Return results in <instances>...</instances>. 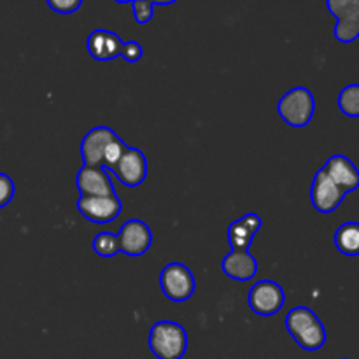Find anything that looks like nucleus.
<instances>
[{"label": "nucleus", "instance_id": "412c9836", "mask_svg": "<svg viewBox=\"0 0 359 359\" xmlns=\"http://www.w3.org/2000/svg\"><path fill=\"white\" fill-rule=\"evenodd\" d=\"M16 195V186L14 181L7 174L0 172V209L9 205Z\"/></svg>", "mask_w": 359, "mask_h": 359}, {"label": "nucleus", "instance_id": "b1692460", "mask_svg": "<svg viewBox=\"0 0 359 359\" xmlns=\"http://www.w3.org/2000/svg\"><path fill=\"white\" fill-rule=\"evenodd\" d=\"M149 4H153V6H172V4H175L177 0H147Z\"/></svg>", "mask_w": 359, "mask_h": 359}, {"label": "nucleus", "instance_id": "39448f33", "mask_svg": "<svg viewBox=\"0 0 359 359\" xmlns=\"http://www.w3.org/2000/svg\"><path fill=\"white\" fill-rule=\"evenodd\" d=\"M160 290L170 302L182 304L195 294L196 280L184 263H168L160 272Z\"/></svg>", "mask_w": 359, "mask_h": 359}, {"label": "nucleus", "instance_id": "5701e85b", "mask_svg": "<svg viewBox=\"0 0 359 359\" xmlns=\"http://www.w3.org/2000/svg\"><path fill=\"white\" fill-rule=\"evenodd\" d=\"M84 0H46L49 9L58 14H74L81 9Z\"/></svg>", "mask_w": 359, "mask_h": 359}, {"label": "nucleus", "instance_id": "6e6552de", "mask_svg": "<svg viewBox=\"0 0 359 359\" xmlns=\"http://www.w3.org/2000/svg\"><path fill=\"white\" fill-rule=\"evenodd\" d=\"M126 188H139L147 177V158L139 147L126 146L119 160L109 168Z\"/></svg>", "mask_w": 359, "mask_h": 359}, {"label": "nucleus", "instance_id": "9d476101", "mask_svg": "<svg viewBox=\"0 0 359 359\" xmlns=\"http://www.w3.org/2000/svg\"><path fill=\"white\" fill-rule=\"evenodd\" d=\"M118 244L119 252L130 256V258H140L149 251L151 244H153V231L142 219L132 217L119 228Z\"/></svg>", "mask_w": 359, "mask_h": 359}, {"label": "nucleus", "instance_id": "f8f14e48", "mask_svg": "<svg viewBox=\"0 0 359 359\" xmlns=\"http://www.w3.org/2000/svg\"><path fill=\"white\" fill-rule=\"evenodd\" d=\"M76 188L81 196L116 195L111 175L100 167H84L83 165L76 174Z\"/></svg>", "mask_w": 359, "mask_h": 359}, {"label": "nucleus", "instance_id": "0eeeda50", "mask_svg": "<svg viewBox=\"0 0 359 359\" xmlns=\"http://www.w3.org/2000/svg\"><path fill=\"white\" fill-rule=\"evenodd\" d=\"M248 304L256 316L270 318L283 311L284 304H286V293L276 280L263 279L249 290Z\"/></svg>", "mask_w": 359, "mask_h": 359}, {"label": "nucleus", "instance_id": "423d86ee", "mask_svg": "<svg viewBox=\"0 0 359 359\" xmlns=\"http://www.w3.org/2000/svg\"><path fill=\"white\" fill-rule=\"evenodd\" d=\"M326 9L335 18V39L342 44L359 39V0H326Z\"/></svg>", "mask_w": 359, "mask_h": 359}, {"label": "nucleus", "instance_id": "2eb2a0df", "mask_svg": "<svg viewBox=\"0 0 359 359\" xmlns=\"http://www.w3.org/2000/svg\"><path fill=\"white\" fill-rule=\"evenodd\" d=\"M323 170L346 193L356 191L359 188V168L354 165L353 160H349L344 154H333V156H330L326 160Z\"/></svg>", "mask_w": 359, "mask_h": 359}, {"label": "nucleus", "instance_id": "dca6fc26", "mask_svg": "<svg viewBox=\"0 0 359 359\" xmlns=\"http://www.w3.org/2000/svg\"><path fill=\"white\" fill-rule=\"evenodd\" d=\"M221 270L228 279L245 283L258 273V259L249 251H230L221 262Z\"/></svg>", "mask_w": 359, "mask_h": 359}, {"label": "nucleus", "instance_id": "a878e982", "mask_svg": "<svg viewBox=\"0 0 359 359\" xmlns=\"http://www.w3.org/2000/svg\"><path fill=\"white\" fill-rule=\"evenodd\" d=\"M342 359H349V358H342Z\"/></svg>", "mask_w": 359, "mask_h": 359}, {"label": "nucleus", "instance_id": "f3484780", "mask_svg": "<svg viewBox=\"0 0 359 359\" xmlns=\"http://www.w3.org/2000/svg\"><path fill=\"white\" fill-rule=\"evenodd\" d=\"M333 242L335 248L340 255L349 256H359V223L358 221H347V223L340 224L337 228L335 235H333Z\"/></svg>", "mask_w": 359, "mask_h": 359}, {"label": "nucleus", "instance_id": "f257e3e1", "mask_svg": "<svg viewBox=\"0 0 359 359\" xmlns=\"http://www.w3.org/2000/svg\"><path fill=\"white\" fill-rule=\"evenodd\" d=\"M128 144L119 139L109 126H93L81 140V158L84 167H100L105 172L119 160Z\"/></svg>", "mask_w": 359, "mask_h": 359}, {"label": "nucleus", "instance_id": "ddd939ff", "mask_svg": "<svg viewBox=\"0 0 359 359\" xmlns=\"http://www.w3.org/2000/svg\"><path fill=\"white\" fill-rule=\"evenodd\" d=\"M123 42L125 41L116 32L97 28L86 39L88 55L97 62H112L121 55Z\"/></svg>", "mask_w": 359, "mask_h": 359}, {"label": "nucleus", "instance_id": "6ab92c4d", "mask_svg": "<svg viewBox=\"0 0 359 359\" xmlns=\"http://www.w3.org/2000/svg\"><path fill=\"white\" fill-rule=\"evenodd\" d=\"M91 245H93L95 255L100 258H114L116 255H119L118 235L111 233V231H100L95 235Z\"/></svg>", "mask_w": 359, "mask_h": 359}, {"label": "nucleus", "instance_id": "7ed1b4c3", "mask_svg": "<svg viewBox=\"0 0 359 359\" xmlns=\"http://www.w3.org/2000/svg\"><path fill=\"white\" fill-rule=\"evenodd\" d=\"M147 344L158 359H182L188 351V333L179 323L158 321L151 326Z\"/></svg>", "mask_w": 359, "mask_h": 359}, {"label": "nucleus", "instance_id": "4be33fe9", "mask_svg": "<svg viewBox=\"0 0 359 359\" xmlns=\"http://www.w3.org/2000/svg\"><path fill=\"white\" fill-rule=\"evenodd\" d=\"M144 56V49L142 44L137 41H125L123 42V48H121V55L119 58H123L125 62L128 63H137L140 62Z\"/></svg>", "mask_w": 359, "mask_h": 359}, {"label": "nucleus", "instance_id": "aec40b11", "mask_svg": "<svg viewBox=\"0 0 359 359\" xmlns=\"http://www.w3.org/2000/svg\"><path fill=\"white\" fill-rule=\"evenodd\" d=\"M132 13L133 18L139 25H147L154 16V6L147 0H132Z\"/></svg>", "mask_w": 359, "mask_h": 359}, {"label": "nucleus", "instance_id": "20e7f679", "mask_svg": "<svg viewBox=\"0 0 359 359\" xmlns=\"http://www.w3.org/2000/svg\"><path fill=\"white\" fill-rule=\"evenodd\" d=\"M280 119L291 128H305L316 114V98L305 86H294L280 97L277 104Z\"/></svg>", "mask_w": 359, "mask_h": 359}, {"label": "nucleus", "instance_id": "9b49d317", "mask_svg": "<svg viewBox=\"0 0 359 359\" xmlns=\"http://www.w3.org/2000/svg\"><path fill=\"white\" fill-rule=\"evenodd\" d=\"M347 193L340 188L339 184L332 181L325 170H318L314 174L311 184V202L312 207L318 210L319 214H332L342 205L346 200Z\"/></svg>", "mask_w": 359, "mask_h": 359}, {"label": "nucleus", "instance_id": "393cba45", "mask_svg": "<svg viewBox=\"0 0 359 359\" xmlns=\"http://www.w3.org/2000/svg\"><path fill=\"white\" fill-rule=\"evenodd\" d=\"M116 4H132V0H114Z\"/></svg>", "mask_w": 359, "mask_h": 359}, {"label": "nucleus", "instance_id": "f03ea898", "mask_svg": "<svg viewBox=\"0 0 359 359\" xmlns=\"http://www.w3.org/2000/svg\"><path fill=\"white\" fill-rule=\"evenodd\" d=\"M284 325H286V330L291 335V339L304 351L316 353V351L325 347L326 339H328L326 328L312 309L304 307V305L293 307L286 314Z\"/></svg>", "mask_w": 359, "mask_h": 359}, {"label": "nucleus", "instance_id": "a211bd4d", "mask_svg": "<svg viewBox=\"0 0 359 359\" xmlns=\"http://www.w3.org/2000/svg\"><path fill=\"white\" fill-rule=\"evenodd\" d=\"M340 112L347 118H359V84H347L340 90L339 98H337Z\"/></svg>", "mask_w": 359, "mask_h": 359}, {"label": "nucleus", "instance_id": "1a4fd4ad", "mask_svg": "<svg viewBox=\"0 0 359 359\" xmlns=\"http://www.w3.org/2000/svg\"><path fill=\"white\" fill-rule=\"evenodd\" d=\"M76 209L90 223L107 224L118 219L119 214H121L123 203L119 200L118 193L105 196H79Z\"/></svg>", "mask_w": 359, "mask_h": 359}, {"label": "nucleus", "instance_id": "4468645a", "mask_svg": "<svg viewBox=\"0 0 359 359\" xmlns=\"http://www.w3.org/2000/svg\"><path fill=\"white\" fill-rule=\"evenodd\" d=\"M263 219L255 212L244 214L228 226V242L231 251H249L256 233L262 230Z\"/></svg>", "mask_w": 359, "mask_h": 359}]
</instances>
